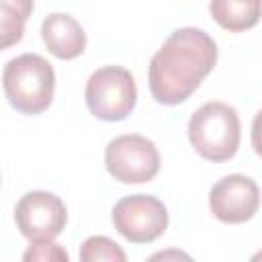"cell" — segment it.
I'll use <instances>...</instances> for the list:
<instances>
[{
    "instance_id": "obj_1",
    "label": "cell",
    "mask_w": 262,
    "mask_h": 262,
    "mask_svg": "<svg viewBox=\"0 0 262 262\" xmlns=\"http://www.w3.org/2000/svg\"><path fill=\"white\" fill-rule=\"evenodd\" d=\"M217 63V43L196 27L172 31L147 68L149 92L160 104L184 102Z\"/></svg>"
},
{
    "instance_id": "obj_2",
    "label": "cell",
    "mask_w": 262,
    "mask_h": 262,
    "mask_svg": "<svg viewBox=\"0 0 262 262\" xmlns=\"http://www.w3.org/2000/svg\"><path fill=\"white\" fill-rule=\"evenodd\" d=\"M2 86L12 108L23 115H41L53 100L55 72L43 55L23 53L4 66Z\"/></svg>"
},
{
    "instance_id": "obj_3",
    "label": "cell",
    "mask_w": 262,
    "mask_h": 262,
    "mask_svg": "<svg viewBox=\"0 0 262 262\" xmlns=\"http://www.w3.org/2000/svg\"><path fill=\"white\" fill-rule=\"evenodd\" d=\"M239 117L225 102L211 100L196 108L188 121V139L194 151L209 162H227L239 147Z\"/></svg>"
},
{
    "instance_id": "obj_4",
    "label": "cell",
    "mask_w": 262,
    "mask_h": 262,
    "mask_svg": "<svg viewBox=\"0 0 262 262\" xmlns=\"http://www.w3.org/2000/svg\"><path fill=\"white\" fill-rule=\"evenodd\" d=\"M88 111L100 121H123L137 102L135 78L121 66H104L92 72L84 90Z\"/></svg>"
},
{
    "instance_id": "obj_5",
    "label": "cell",
    "mask_w": 262,
    "mask_h": 262,
    "mask_svg": "<svg viewBox=\"0 0 262 262\" xmlns=\"http://www.w3.org/2000/svg\"><path fill=\"white\" fill-rule=\"evenodd\" d=\"M104 166L108 174L123 184L149 182L160 172V151L156 143L143 135H119L106 143Z\"/></svg>"
},
{
    "instance_id": "obj_6",
    "label": "cell",
    "mask_w": 262,
    "mask_h": 262,
    "mask_svg": "<svg viewBox=\"0 0 262 262\" xmlns=\"http://www.w3.org/2000/svg\"><path fill=\"white\" fill-rule=\"evenodd\" d=\"M115 229L131 244H149L168 227L166 205L151 194H129L113 207Z\"/></svg>"
},
{
    "instance_id": "obj_7",
    "label": "cell",
    "mask_w": 262,
    "mask_h": 262,
    "mask_svg": "<svg viewBox=\"0 0 262 262\" xmlns=\"http://www.w3.org/2000/svg\"><path fill=\"white\" fill-rule=\"evenodd\" d=\"M14 221L18 231L29 242L55 239L68 223V209L66 203L53 192L29 190L16 203Z\"/></svg>"
},
{
    "instance_id": "obj_8",
    "label": "cell",
    "mask_w": 262,
    "mask_h": 262,
    "mask_svg": "<svg viewBox=\"0 0 262 262\" xmlns=\"http://www.w3.org/2000/svg\"><path fill=\"white\" fill-rule=\"evenodd\" d=\"M260 207L258 184L244 174H229L217 180L209 192V209L223 223L250 221Z\"/></svg>"
},
{
    "instance_id": "obj_9",
    "label": "cell",
    "mask_w": 262,
    "mask_h": 262,
    "mask_svg": "<svg viewBox=\"0 0 262 262\" xmlns=\"http://www.w3.org/2000/svg\"><path fill=\"white\" fill-rule=\"evenodd\" d=\"M41 37L45 47L57 59H76L86 49V33L82 25L66 12H53L43 18Z\"/></svg>"
},
{
    "instance_id": "obj_10",
    "label": "cell",
    "mask_w": 262,
    "mask_h": 262,
    "mask_svg": "<svg viewBox=\"0 0 262 262\" xmlns=\"http://www.w3.org/2000/svg\"><path fill=\"white\" fill-rule=\"evenodd\" d=\"M209 12L225 31L242 33L258 25L262 16V0H211Z\"/></svg>"
},
{
    "instance_id": "obj_11",
    "label": "cell",
    "mask_w": 262,
    "mask_h": 262,
    "mask_svg": "<svg viewBox=\"0 0 262 262\" xmlns=\"http://www.w3.org/2000/svg\"><path fill=\"white\" fill-rule=\"evenodd\" d=\"M0 47L8 49L10 45L18 43L25 33V23L33 12V0H0Z\"/></svg>"
},
{
    "instance_id": "obj_12",
    "label": "cell",
    "mask_w": 262,
    "mask_h": 262,
    "mask_svg": "<svg viewBox=\"0 0 262 262\" xmlns=\"http://www.w3.org/2000/svg\"><path fill=\"white\" fill-rule=\"evenodd\" d=\"M80 260L82 262H125V252L106 235H92L88 237L80 248Z\"/></svg>"
},
{
    "instance_id": "obj_13",
    "label": "cell",
    "mask_w": 262,
    "mask_h": 262,
    "mask_svg": "<svg viewBox=\"0 0 262 262\" xmlns=\"http://www.w3.org/2000/svg\"><path fill=\"white\" fill-rule=\"evenodd\" d=\"M23 260L31 262V260H66L68 262V252L53 244V239H37V242H31L29 250L23 254Z\"/></svg>"
},
{
    "instance_id": "obj_14",
    "label": "cell",
    "mask_w": 262,
    "mask_h": 262,
    "mask_svg": "<svg viewBox=\"0 0 262 262\" xmlns=\"http://www.w3.org/2000/svg\"><path fill=\"white\" fill-rule=\"evenodd\" d=\"M252 147L262 158V111L256 113L254 123H252Z\"/></svg>"
},
{
    "instance_id": "obj_15",
    "label": "cell",
    "mask_w": 262,
    "mask_h": 262,
    "mask_svg": "<svg viewBox=\"0 0 262 262\" xmlns=\"http://www.w3.org/2000/svg\"><path fill=\"white\" fill-rule=\"evenodd\" d=\"M254 258H262V254H256V256H254Z\"/></svg>"
}]
</instances>
